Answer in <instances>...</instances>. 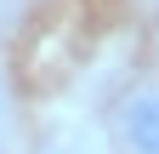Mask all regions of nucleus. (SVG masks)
<instances>
[{"label": "nucleus", "mask_w": 159, "mask_h": 154, "mask_svg": "<svg viewBox=\"0 0 159 154\" xmlns=\"http://www.w3.org/2000/svg\"><path fill=\"white\" fill-rule=\"evenodd\" d=\"M102 137L114 154H159V74L119 86L102 114Z\"/></svg>", "instance_id": "f257e3e1"}, {"label": "nucleus", "mask_w": 159, "mask_h": 154, "mask_svg": "<svg viewBox=\"0 0 159 154\" xmlns=\"http://www.w3.org/2000/svg\"><path fill=\"white\" fill-rule=\"evenodd\" d=\"M34 154H114V148H108V137H102V126L74 120V126H57V131H46Z\"/></svg>", "instance_id": "f03ea898"}, {"label": "nucleus", "mask_w": 159, "mask_h": 154, "mask_svg": "<svg viewBox=\"0 0 159 154\" xmlns=\"http://www.w3.org/2000/svg\"><path fill=\"white\" fill-rule=\"evenodd\" d=\"M23 143V120H17V97H11V80L0 74V154H17Z\"/></svg>", "instance_id": "7ed1b4c3"}]
</instances>
